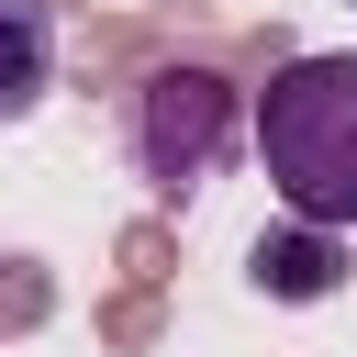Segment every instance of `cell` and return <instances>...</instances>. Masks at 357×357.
Returning <instances> with one entry per match:
<instances>
[{
    "label": "cell",
    "instance_id": "obj_1",
    "mask_svg": "<svg viewBox=\"0 0 357 357\" xmlns=\"http://www.w3.org/2000/svg\"><path fill=\"white\" fill-rule=\"evenodd\" d=\"M245 145L279 190L290 223L312 234H357V56H290L268 67L257 112H245Z\"/></svg>",
    "mask_w": 357,
    "mask_h": 357
},
{
    "label": "cell",
    "instance_id": "obj_2",
    "mask_svg": "<svg viewBox=\"0 0 357 357\" xmlns=\"http://www.w3.org/2000/svg\"><path fill=\"white\" fill-rule=\"evenodd\" d=\"M245 112H257V100H245L223 67H201V56L145 67V78H134V100H123L134 178H145L156 201H201V190L223 178V156L245 145Z\"/></svg>",
    "mask_w": 357,
    "mask_h": 357
},
{
    "label": "cell",
    "instance_id": "obj_3",
    "mask_svg": "<svg viewBox=\"0 0 357 357\" xmlns=\"http://www.w3.org/2000/svg\"><path fill=\"white\" fill-rule=\"evenodd\" d=\"M56 89V0H0V123H33Z\"/></svg>",
    "mask_w": 357,
    "mask_h": 357
},
{
    "label": "cell",
    "instance_id": "obj_4",
    "mask_svg": "<svg viewBox=\"0 0 357 357\" xmlns=\"http://www.w3.org/2000/svg\"><path fill=\"white\" fill-rule=\"evenodd\" d=\"M245 279H257L268 301H324V290L346 279V234H312V223H290V234H257Z\"/></svg>",
    "mask_w": 357,
    "mask_h": 357
}]
</instances>
